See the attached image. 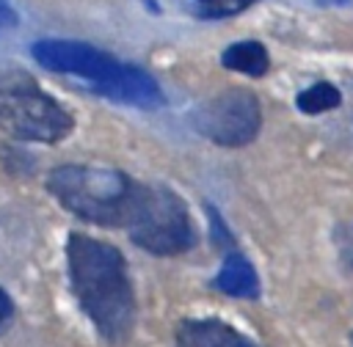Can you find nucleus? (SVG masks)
Listing matches in <instances>:
<instances>
[{
	"label": "nucleus",
	"instance_id": "obj_1",
	"mask_svg": "<svg viewBox=\"0 0 353 347\" xmlns=\"http://www.w3.org/2000/svg\"><path fill=\"white\" fill-rule=\"evenodd\" d=\"M69 275L83 311L108 341H124L135 322V297L124 256L88 234H69Z\"/></svg>",
	"mask_w": 353,
	"mask_h": 347
},
{
	"label": "nucleus",
	"instance_id": "obj_9",
	"mask_svg": "<svg viewBox=\"0 0 353 347\" xmlns=\"http://www.w3.org/2000/svg\"><path fill=\"white\" fill-rule=\"evenodd\" d=\"M215 286L232 297H256L259 295V278H256L251 262L240 253H232L223 262V267L215 278Z\"/></svg>",
	"mask_w": 353,
	"mask_h": 347
},
{
	"label": "nucleus",
	"instance_id": "obj_15",
	"mask_svg": "<svg viewBox=\"0 0 353 347\" xmlns=\"http://www.w3.org/2000/svg\"><path fill=\"white\" fill-rule=\"evenodd\" d=\"M199 3H204V6H215V3H221V0H199Z\"/></svg>",
	"mask_w": 353,
	"mask_h": 347
},
{
	"label": "nucleus",
	"instance_id": "obj_5",
	"mask_svg": "<svg viewBox=\"0 0 353 347\" xmlns=\"http://www.w3.org/2000/svg\"><path fill=\"white\" fill-rule=\"evenodd\" d=\"M262 121L259 99L243 88L221 91L193 110V127L199 135L218 146H245L256 138Z\"/></svg>",
	"mask_w": 353,
	"mask_h": 347
},
{
	"label": "nucleus",
	"instance_id": "obj_7",
	"mask_svg": "<svg viewBox=\"0 0 353 347\" xmlns=\"http://www.w3.org/2000/svg\"><path fill=\"white\" fill-rule=\"evenodd\" d=\"M91 91L105 99L124 102L132 107H157L163 102L160 85L154 83V77L130 63H116V69L108 77L91 83Z\"/></svg>",
	"mask_w": 353,
	"mask_h": 347
},
{
	"label": "nucleus",
	"instance_id": "obj_13",
	"mask_svg": "<svg viewBox=\"0 0 353 347\" xmlns=\"http://www.w3.org/2000/svg\"><path fill=\"white\" fill-rule=\"evenodd\" d=\"M11 314H14V306H11V297L0 289V330L11 322Z\"/></svg>",
	"mask_w": 353,
	"mask_h": 347
},
{
	"label": "nucleus",
	"instance_id": "obj_6",
	"mask_svg": "<svg viewBox=\"0 0 353 347\" xmlns=\"http://www.w3.org/2000/svg\"><path fill=\"white\" fill-rule=\"evenodd\" d=\"M30 52L41 66H47L52 72H61V74L83 77L88 83H97V80L108 77L119 63L105 50H97V47L85 44V41H69V39L36 41L30 47Z\"/></svg>",
	"mask_w": 353,
	"mask_h": 347
},
{
	"label": "nucleus",
	"instance_id": "obj_10",
	"mask_svg": "<svg viewBox=\"0 0 353 347\" xmlns=\"http://www.w3.org/2000/svg\"><path fill=\"white\" fill-rule=\"evenodd\" d=\"M221 63L232 72H240V74H248V77H262L270 66V58H268V50L259 41H237V44L223 50Z\"/></svg>",
	"mask_w": 353,
	"mask_h": 347
},
{
	"label": "nucleus",
	"instance_id": "obj_2",
	"mask_svg": "<svg viewBox=\"0 0 353 347\" xmlns=\"http://www.w3.org/2000/svg\"><path fill=\"white\" fill-rule=\"evenodd\" d=\"M47 187L72 215L102 226H124L138 185L113 168L61 165L47 176Z\"/></svg>",
	"mask_w": 353,
	"mask_h": 347
},
{
	"label": "nucleus",
	"instance_id": "obj_3",
	"mask_svg": "<svg viewBox=\"0 0 353 347\" xmlns=\"http://www.w3.org/2000/svg\"><path fill=\"white\" fill-rule=\"evenodd\" d=\"M0 129L17 140L55 143L72 132V116L22 69H0Z\"/></svg>",
	"mask_w": 353,
	"mask_h": 347
},
{
	"label": "nucleus",
	"instance_id": "obj_14",
	"mask_svg": "<svg viewBox=\"0 0 353 347\" xmlns=\"http://www.w3.org/2000/svg\"><path fill=\"white\" fill-rule=\"evenodd\" d=\"M0 22H17V14L8 0H0Z\"/></svg>",
	"mask_w": 353,
	"mask_h": 347
},
{
	"label": "nucleus",
	"instance_id": "obj_4",
	"mask_svg": "<svg viewBox=\"0 0 353 347\" xmlns=\"http://www.w3.org/2000/svg\"><path fill=\"white\" fill-rule=\"evenodd\" d=\"M135 245L157 256H174L193 245V223L182 198L165 185H138L124 220Z\"/></svg>",
	"mask_w": 353,
	"mask_h": 347
},
{
	"label": "nucleus",
	"instance_id": "obj_11",
	"mask_svg": "<svg viewBox=\"0 0 353 347\" xmlns=\"http://www.w3.org/2000/svg\"><path fill=\"white\" fill-rule=\"evenodd\" d=\"M339 102H342V96H339L336 85H331V83H314V85H309L306 91H301L298 99H295L298 110H303V113H309V116L334 110V107H339Z\"/></svg>",
	"mask_w": 353,
	"mask_h": 347
},
{
	"label": "nucleus",
	"instance_id": "obj_12",
	"mask_svg": "<svg viewBox=\"0 0 353 347\" xmlns=\"http://www.w3.org/2000/svg\"><path fill=\"white\" fill-rule=\"evenodd\" d=\"M256 0H221L215 6H207L204 14L207 17H226V14H234V11H243L245 6H254Z\"/></svg>",
	"mask_w": 353,
	"mask_h": 347
},
{
	"label": "nucleus",
	"instance_id": "obj_8",
	"mask_svg": "<svg viewBox=\"0 0 353 347\" xmlns=\"http://www.w3.org/2000/svg\"><path fill=\"white\" fill-rule=\"evenodd\" d=\"M176 347H256V344L218 319H188L176 330Z\"/></svg>",
	"mask_w": 353,
	"mask_h": 347
}]
</instances>
